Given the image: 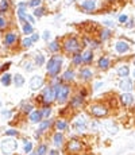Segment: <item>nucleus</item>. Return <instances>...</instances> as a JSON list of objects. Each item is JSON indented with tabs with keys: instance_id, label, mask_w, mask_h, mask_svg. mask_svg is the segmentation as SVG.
Returning a JSON list of instances; mask_svg holds the SVG:
<instances>
[{
	"instance_id": "29",
	"label": "nucleus",
	"mask_w": 135,
	"mask_h": 155,
	"mask_svg": "<svg viewBox=\"0 0 135 155\" xmlns=\"http://www.w3.org/2000/svg\"><path fill=\"white\" fill-rule=\"evenodd\" d=\"M37 155H47V152H49V150H47V146L46 144H39L38 148L35 150Z\"/></svg>"
},
{
	"instance_id": "40",
	"label": "nucleus",
	"mask_w": 135,
	"mask_h": 155,
	"mask_svg": "<svg viewBox=\"0 0 135 155\" xmlns=\"http://www.w3.org/2000/svg\"><path fill=\"white\" fill-rule=\"evenodd\" d=\"M41 3H42V0H31V1L29 3V7L38 8V7H41Z\"/></svg>"
},
{
	"instance_id": "32",
	"label": "nucleus",
	"mask_w": 135,
	"mask_h": 155,
	"mask_svg": "<svg viewBox=\"0 0 135 155\" xmlns=\"http://www.w3.org/2000/svg\"><path fill=\"white\" fill-rule=\"evenodd\" d=\"M49 51H51V53H57V51H59V45L57 41H53L49 45Z\"/></svg>"
},
{
	"instance_id": "58",
	"label": "nucleus",
	"mask_w": 135,
	"mask_h": 155,
	"mask_svg": "<svg viewBox=\"0 0 135 155\" xmlns=\"http://www.w3.org/2000/svg\"><path fill=\"white\" fill-rule=\"evenodd\" d=\"M0 107H1V101H0Z\"/></svg>"
},
{
	"instance_id": "41",
	"label": "nucleus",
	"mask_w": 135,
	"mask_h": 155,
	"mask_svg": "<svg viewBox=\"0 0 135 155\" xmlns=\"http://www.w3.org/2000/svg\"><path fill=\"white\" fill-rule=\"evenodd\" d=\"M22 46H23V47H30V46H32L31 38H24L23 41H22Z\"/></svg>"
},
{
	"instance_id": "30",
	"label": "nucleus",
	"mask_w": 135,
	"mask_h": 155,
	"mask_svg": "<svg viewBox=\"0 0 135 155\" xmlns=\"http://www.w3.org/2000/svg\"><path fill=\"white\" fill-rule=\"evenodd\" d=\"M106 128L108 129L109 134H116V132H117V127L115 126L112 121H107V123H106Z\"/></svg>"
},
{
	"instance_id": "6",
	"label": "nucleus",
	"mask_w": 135,
	"mask_h": 155,
	"mask_svg": "<svg viewBox=\"0 0 135 155\" xmlns=\"http://www.w3.org/2000/svg\"><path fill=\"white\" fill-rule=\"evenodd\" d=\"M66 150L69 154H81V150H82V142L79 140V139H76V137H73V139H70V140L66 143Z\"/></svg>"
},
{
	"instance_id": "16",
	"label": "nucleus",
	"mask_w": 135,
	"mask_h": 155,
	"mask_svg": "<svg viewBox=\"0 0 135 155\" xmlns=\"http://www.w3.org/2000/svg\"><path fill=\"white\" fill-rule=\"evenodd\" d=\"M42 119H43V116H42V112H41V109H38V111H32L31 113H30V121L31 123H41L42 121Z\"/></svg>"
},
{
	"instance_id": "33",
	"label": "nucleus",
	"mask_w": 135,
	"mask_h": 155,
	"mask_svg": "<svg viewBox=\"0 0 135 155\" xmlns=\"http://www.w3.org/2000/svg\"><path fill=\"white\" fill-rule=\"evenodd\" d=\"M72 62H73V65H81V64H84V61H82V54H80V53L74 54Z\"/></svg>"
},
{
	"instance_id": "13",
	"label": "nucleus",
	"mask_w": 135,
	"mask_h": 155,
	"mask_svg": "<svg viewBox=\"0 0 135 155\" xmlns=\"http://www.w3.org/2000/svg\"><path fill=\"white\" fill-rule=\"evenodd\" d=\"M79 74H80V78L84 80V81H89V80L93 77V72H92L89 67H82V69H80Z\"/></svg>"
},
{
	"instance_id": "57",
	"label": "nucleus",
	"mask_w": 135,
	"mask_h": 155,
	"mask_svg": "<svg viewBox=\"0 0 135 155\" xmlns=\"http://www.w3.org/2000/svg\"><path fill=\"white\" fill-rule=\"evenodd\" d=\"M50 1H56V0H50Z\"/></svg>"
},
{
	"instance_id": "48",
	"label": "nucleus",
	"mask_w": 135,
	"mask_h": 155,
	"mask_svg": "<svg viewBox=\"0 0 135 155\" xmlns=\"http://www.w3.org/2000/svg\"><path fill=\"white\" fill-rule=\"evenodd\" d=\"M103 24H106V26H107V27H109V29H112V27H114V29H115V24H114V22L104 20V22H103Z\"/></svg>"
},
{
	"instance_id": "25",
	"label": "nucleus",
	"mask_w": 135,
	"mask_h": 155,
	"mask_svg": "<svg viewBox=\"0 0 135 155\" xmlns=\"http://www.w3.org/2000/svg\"><path fill=\"white\" fill-rule=\"evenodd\" d=\"M14 84H15V86H16V88H21V86H23V85H24L23 76H22V74H19V73L15 74V76H14Z\"/></svg>"
},
{
	"instance_id": "31",
	"label": "nucleus",
	"mask_w": 135,
	"mask_h": 155,
	"mask_svg": "<svg viewBox=\"0 0 135 155\" xmlns=\"http://www.w3.org/2000/svg\"><path fill=\"white\" fill-rule=\"evenodd\" d=\"M42 112V116L45 117V119H50V115H51V108H50L49 105H45L43 108L41 109Z\"/></svg>"
},
{
	"instance_id": "21",
	"label": "nucleus",
	"mask_w": 135,
	"mask_h": 155,
	"mask_svg": "<svg viewBox=\"0 0 135 155\" xmlns=\"http://www.w3.org/2000/svg\"><path fill=\"white\" fill-rule=\"evenodd\" d=\"M109 64H111V62H109V59L107 58V57H100V59L97 61V66H99L101 70H107L109 67Z\"/></svg>"
},
{
	"instance_id": "14",
	"label": "nucleus",
	"mask_w": 135,
	"mask_h": 155,
	"mask_svg": "<svg viewBox=\"0 0 135 155\" xmlns=\"http://www.w3.org/2000/svg\"><path fill=\"white\" fill-rule=\"evenodd\" d=\"M53 143H54V146H56V147H62V146H64V143H65V136H64V134H62V132L57 131L56 134H54V136H53Z\"/></svg>"
},
{
	"instance_id": "1",
	"label": "nucleus",
	"mask_w": 135,
	"mask_h": 155,
	"mask_svg": "<svg viewBox=\"0 0 135 155\" xmlns=\"http://www.w3.org/2000/svg\"><path fill=\"white\" fill-rule=\"evenodd\" d=\"M53 86L56 89V100L59 104H65L69 99V93H70L69 85L62 81H57L56 84H53Z\"/></svg>"
},
{
	"instance_id": "37",
	"label": "nucleus",
	"mask_w": 135,
	"mask_h": 155,
	"mask_svg": "<svg viewBox=\"0 0 135 155\" xmlns=\"http://www.w3.org/2000/svg\"><path fill=\"white\" fill-rule=\"evenodd\" d=\"M8 10V0H0V12L3 14Z\"/></svg>"
},
{
	"instance_id": "42",
	"label": "nucleus",
	"mask_w": 135,
	"mask_h": 155,
	"mask_svg": "<svg viewBox=\"0 0 135 155\" xmlns=\"http://www.w3.org/2000/svg\"><path fill=\"white\" fill-rule=\"evenodd\" d=\"M119 22H120V23H124V24H126L127 22H128V16H127L126 14H124V15H120V16H119Z\"/></svg>"
},
{
	"instance_id": "56",
	"label": "nucleus",
	"mask_w": 135,
	"mask_h": 155,
	"mask_svg": "<svg viewBox=\"0 0 135 155\" xmlns=\"http://www.w3.org/2000/svg\"><path fill=\"white\" fill-rule=\"evenodd\" d=\"M132 77H134V78H135V70L132 72Z\"/></svg>"
},
{
	"instance_id": "3",
	"label": "nucleus",
	"mask_w": 135,
	"mask_h": 155,
	"mask_svg": "<svg viewBox=\"0 0 135 155\" xmlns=\"http://www.w3.org/2000/svg\"><path fill=\"white\" fill-rule=\"evenodd\" d=\"M64 49L66 53H70V54H77L80 53V50H81V45L80 42L77 41L74 37H68L64 41Z\"/></svg>"
},
{
	"instance_id": "36",
	"label": "nucleus",
	"mask_w": 135,
	"mask_h": 155,
	"mask_svg": "<svg viewBox=\"0 0 135 155\" xmlns=\"http://www.w3.org/2000/svg\"><path fill=\"white\" fill-rule=\"evenodd\" d=\"M109 37H111V31H109L108 29H104L103 31H101V35H100L101 41H107V39H109Z\"/></svg>"
},
{
	"instance_id": "27",
	"label": "nucleus",
	"mask_w": 135,
	"mask_h": 155,
	"mask_svg": "<svg viewBox=\"0 0 135 155\" xmlns=\"http://www.w3.org/2000/svg\"><path fill=\"white\" fill-rule=\"evenodd\" d=\"M23 32L26 34V35L32 34V32H34V27H32V24L29 23V22H24V24H23Z\"/></svg>"
},
{
	"instance_id": "53",
	"label": "nucleus",
	"mask_w": 135,
	"mask_h": 155,
	"mask_svg": "<svg viewBox=\"0 0 135 155\" xmlns=\"http://www.w3.org/2000/svg\"><path fill=\"white\" fill-rule=\"evenodd\" d=\"M27 22H29V23H31V24H34V18H32L31 15H27Z\"/></svg>"
},
{
	"instance_id": "9",
	"label": "nucleus",
	"mask_w": 135,
	"mask_h": 155,
	"mask_svg": "<svg viewBox=\"0 0 135 155\" xmlns=\"http://www.w3.org/2000/svg\"><path fill=\"white\" fill-rule=\"evenodd\" d=\"M43 84H45V80L42 76H34L30 80V88H31V91H38V89H41L42 86H43Z\"/></svg>"
},
{
	"instance_id": "15",
	"label": "nucleus",
	"mask_w": 135,
	"mask_h": 155,
	"mask_svg": "<svg viewBox=\"0 0 135 155\" xmlns=\"http://www.w3.org/2000/svg\"><path fill=\"white\" fill-rule=\"evenodd\" d=\"M82 105H84V97H81L80 94L79 96H74L73 99L70 100V108L79 109V108H81Z\"/></svg>"
},
{
	"instance_id": "38",
	"label": "nucleus",
	"mask_w": 135,
	"mask_h": 155,
	"mask_svg": "<svg viewBox=\"0 0 135 155\" xmlns=\"http://www.w3.org/2000/svg\"><path fill=\"white\" fill-rule=\"evenodd\" d=\"M43 14H45L43 7H38V8L34 10V16H35V18H41V16H43Z\"/></svg>"
},
{
	"instance_id": "46",
	"label": "nucleus",
	"mask_w": 135,
	"mask_h": 155,
	"mask_svg": "<svg viewBox=\"0 0 135 155\" xmlns=\"http://www.w3.org/2000/svg\"><path fill=\"white\" fill-rule=\"evenodd\" d=\"M1 116L3 117H10L11 116V111H10V109H3V111H1Z\"/></svg>"
},
{
	"instance_id": "10",
	"label": "nucleus",
	"mask_w": 135,
	"mask_h": 155,
	"mask_svg": "<svg viewBox=\"0 0 135 155\" xmlns=\"http://www.w3.org/2000/svg\"><path fill=\"white\" fill-rule=\"evenodd\" d=\"M51 126H53V120H51V119L42 120L41 123H39V126H38V129H37V135H35V136L38 137L39 135L45 134V131H47V129H49Z\"/></svg>"
},
{
	"instance_id": "50",
	"label": "nucleus",
	"mask_w": 135,
	"mask_h": 155,
	"mask_svg": "<svg viewBox=\"0 0 135 155\" xmlns=\"http://www.w3.org/2000/svg\"><path fill=\"white\" fill-rule=\"evenodd\" d=\"M103 85H104V82H96V84H95V91L100 89V88H101V86H103Z\"/></svg>"
},
{
	"instance_id": "19",
	"label": "nucleus",
	"mask_w": 135,
	"mask_h": 155,
	"mask_svg": "<svg viewBox=\"0 0 135 155\" xmlns=\"http://www.w3.org/2000/svg\"><path fill=\"white\" fill-rule=\"evenodd\" d=\"M74 78H76V73H74L73 69H68V70H65V73L62 74V81H65V82L73 81Z\"/></svg>"
},
{
	"instance_id": "7",
	"label": "nucleus",
	"mask_w": 135,
	"mask_h": 155,
	"mask_svg": "<svg viewBox=\"0 0 135 155\" xmlns=\"http://www.w3.org/2000/svg\"><path fill=\"white\" fill-rule=\"evenodd\" d=\"M0 148H1L3 154L8 155V154H12L15 150L18 148V144H16L15 140H12V139H4L1 142V144H0Z\"/></svg>"
},
{
	"instance_id": "39",
	"label": "nucleus",
	"mask_w": 135,
	"mask_h": 155,
	"mask_svg": "<svg viewBox=\"0 0 135 155\" xmlns=\"http://www.w3.org/2000/svg\"><path fill=\"white\" fill-rule=\"evenodd\" d=\"M32 143L31 142H26V143H24V147H23V151L26 152V154H30V152L32 151Z\"/></svg>"
},
{
	"instance_id": "5",
	"label": "nucleus",
	"mask_w": 135,
	"mask_h": 155,
	"mask_svg": "<svg viewBox=\"0 0 135 155\" xmlns=\"http://www.w3.org/2000/svg\"><path fill=\"white\" fill-rule=\"evenodd\" d=\"M54 100H56V89H54L53 85H47L43 89V93H42V101H43L45 105H49Z\"/></svg>"
},
{
	"instance_id": "54",
	"label": "nucleus",
	"mask_w": 135,
	"mask_h": 155,
	"mask_svg": "<svg viewBox=\"0 0 135 155\" xmlns=\"http://www.w3.org/2000/svg\"><path fill=\"white\" fill-rule=\"evenodd\" d=\"M19 8H27V4L24 3V1H22V3H19Z\"/></svg>"
},
{
	"instance_id": "43",
	"label": "nucleus",
	"mask_w": 135,
	"mask_h": 155,
	"mask_svg": "<svg viewBox=\"0 0 135 155\" xmlns=\"http://www.w3.org/2000/svg\"><path fill=\"white\" fill-rule=\"evenodd\" d=\"M6 135L7 136H16V135H18V131H16V129H8V131H6Z\"/></svg>"
},
{
	"instance_id": "8",
	"label": "nucleus",
	"mask_w": 135,
	"mask_h": 155,
	"mask_svg": "<svg viewBox=\"0 0 135 155\" xmlns=\"http://www.w3.org/2000/svg\"><path fill=\"white\" fill-rule=\"evenodd\" d=\"M87 127H88V121H87L85 116L80 115V116H77L76 119H74L73 128H74V131H76V132H79V134H81V132H85Z\"/></svg>"
},
{
	"instance_id": "47",
	"label": "nucleus",
	"mask_w": 135,
	"mask_h": 155,
	"mask_svg": "<svg viewBox=\"0 0 135 155\" xmlns=\"http://www.w3.org/2000/svg\"><path fill=\"white\" fill-rule=\"evenodd\" d=\"M30 38H31L32 43H35V42H38V39H39V35H38V34H37V32H34V34H32V35L30 37Z\"/></svg>"
},
{
	"instance_id": "23",
	"label": "nucleus",
	"mask_w": 135,
	"mask_h": 155,
	"mask_svg": "<svg viewBox=\"0 0 135 155\" xmlns=\"http://www.w3.org/2000/svg\"><path fill=\"white\" fill-rule=\"evenodd\" d=\"M82 61H84V64H91L93 61V51L92 50H85L82 53Z\"/></svg>"
},
{
	"instance_id": "55",
	"label": "nucleus",
	"mask_w": 135,
	"mask_h": 155,
	"mask_svg": "<svg viewBox=\"0 0 135 155\" xmlns=\"http://www.w3.org/2000/svg\"><path fill=\"white\" fill-rule=\"evenodd\" d=\"M29 155H37V152H35V151H34V152L31 151V152H30V154H29Z\"/></svg>"
},
{
	"instance_id": "45",
	"label": "nucleus",
	"mask_w": 135,
	"mask_h": 155,
	"mask_svg": "<svg viewBox=\"0 0 135 155\" xmlns=\"http://www.w3.org/2000/svg\"><path fill=\"white\" fill-rule=\"evenodd\" d=\"M24 69H26L27 72H32V70H34V67H32L31 62H26V64H24Z\"/></svg>"
},
{
	"instance_id": "52",
	"label": "nucleus",
	"mask_w": 135,
	"mask_h": 155,
	"mask_svg": "<svg viewBox=\"0 0 135 155\" xmlns=\"http://www.w3.org/2000/svg\"><path fill=\"white\" fill-rule=\"evenodd\" d=\"M47 155H58V151H57V150H49Z\"/></svg>"
},
{
	"instance_id": "34",
	"label": "nucleus",
	"mask_w": 135,
	"mask_h": 155,
	"mask_svg": "<svg viewBox=\"0 0 135 155\" xmlns=\"http://www.w3.org/2000/svg\"><path fill=\"white\" fill-rule=\"evenodd\" d=\"M34 64H35L37 66H42V65L45 64V57L42 56V54H37L35 59H34Z\"/></svg>"
},
{
	"instance_id": "44",
	"label": "nucleus",
	"mask_w": 135,
	"mask_h": 155,
	"mask_svg": "<svg viewBox=\"0 0 135 155\" xmlns=\"http://www.w3.org/2000/svg\"><path fill=\"white\" fill-rule=\"evenodd\" d=\"M42 38H43L45 41H49V39L51 38V32H50V31H47V30H46V31L43 32V35H42Z\"/></svg>"
},
{
	"instance_id": "35",
	"label": "nucleus",
	"mask_w": 135,
	"mask_h": 155,
	"mask_svg": "<svg viewBox=\"0 0 135 155\" xmlns=\"http://www.w3.org/2000/svg\"><path fill=\"white\" fill-rule=\"evenodd\" d=\"M18 16L22 22L27 20V14H26V8H18Z\"/></svg>"
},
{
	"instance_id": "12",
	"label": "nucleus",
	"mask_w": 135,
	"mask_h": 155,
	"mask_svg": "<svg viewBox=\"0 0 135 155\" xmlns=\"http://www.w3.org/2000/svg\"><path fill=\"white\" fill-rule=\"evenodd\" d=\"M119 88H120L124 93L132 91V81L128 78V77H124V78H122V81L119 82Z\"/></svg>"
},
{
	"instance_id": "49",
	"label": "nucleus",
	"mask_w": 135,
	"mask_h": 155,
	"mask_svg": "<svg viewBox=\"0 0 135 155\" xmlns=\"http://www.w3.org/2000/svg\"><path fill=\"white\" fill-rule=\"evenodd\" d=\"M7 26V22H6V19L4 18H1L0 16V29H3V27H6Z\"/></svg>"
},
{
	"instance_id": "11",
	"label": "nucleus",
	"mask_w": 135,
	"mask_h": 155,
	"mask_svg": "<svg viewBox=\"0 0 135 155\" xmlns=\"http://www.w3.org/2000/svg\"><path fill=\"white\" fill-rule=\"evenodd\" d=\"M115 50H116L119 54H126L130 51V45L124 41H119L115 45Z\"/></svg>"
},
{
	"instance_id": "2",
	"label": "nucleus",
	"mask_w": 135,
	"mask_h": 155,
	"mask_svg": "<svg viewBox=\"0 0 135 155\" xmlns=\"http://www.w3.org/2000/svg\"><path fill=\"white\" fill-rule=\"evenodd\" d=\"M61 67H62V57L56 56V57H51V58L49 59L46 70H47L50 77L57 78V76H58L59 72H61Z\"/></svg>"
},
{
	"instance_id": "28",
	"label": "nucleus",
	"mask_w": 135,
	"mask_h": 155,
	"mask_svg": "<svg viewBox=\"0 0 135 155\" xmlns=\"http://www.w3.org/2000/svg\"><path fill=\"white\" fill-rule=\"evenodd\" d=\"M11 74H8V73H6V74H3L1 76V78H0V82L4 85V86H8L10 84H11Z\"/></svg>"
},
{
	"instance_id": "20",
	"label": "nucleus",
	"mask_w": 135,
	"mask_h": 155,
	"mask_svg": "<svg viewBox=\"0 0 135 155\" xmlns=\"http://www.w3.org/2000/svg\"><path fill=\"white\" fill-rule=\"evenodd\" d=\"M16 39H18V35L15 32H8L6 35V38H4V45L6 46H11V45H14L16 42Z\"/></svg>"
},
{
	"instance_id": "26",
	"label": "nucleus",
	"mask_w": 135,
	"mask_h": 155,
	"mask_svg": "<svg viewBox=\"0 0 135 155\" xmlns=\"http://www.w3.org/2000/svg\"><path fill=\"white\" fill-rule=\"evenodd\" d=\"M34 111V105L31 102H22V112L24 113H31Z\"/></svg>"
},
{
	"instance_id": "51",
	"label": "nucleus",
	"mask_w": 135,
	"mask_h": 155,
	"mask_svg": "<svg viewBox=\"0 0 135 155\" xmlns=\"http://www.w3.org/2000/svg\"><path fill=\"white\" fill-rule=\"evenodd\" d=\"M126 27H127V29H132V27H134V22H132V20H128V22L126 23Z\"/></svg>"
},
{
	"instance_id": "18",
	"label": "nucleus",
	"mask_w": 135,
	"mask_h": 155,
	"mask_svg": "<svg viewBox=\"0 0 135 155\" xmlns=\"http://www.w3.org/2000/svg\"><path fill=\"white\" fill-rule=\"evenodd\" d=\"M120 100H122V104L123 105H131L132 102H134V96H132L130 92H126L120 96Z\"/></svg>"
},
{
	"instance_id": "17",
	"label": "nucleus",
	"mask_w": 135,
	"mask_h": 155,
	"mask_svg": "<svg viewBox=\"0 0 135 155\" xmlns=\"http://www.w3.org/2000/svg\"><path fill=\"white\" fill-rule=\"evenodd\" d=\"M81 7L85 10L87 12H92L96 8V1H95V0H85V1L81 3Z\"/></svg>"
},
{
	"instance_id": "24",
	"label": "nucleus",
	"mask_w": 135,
	"mask_h": 155,
	"mask_svg": "<svg viewBox=\"0 0 135 155\" xmlns=\"http://www.w3.org/2000/svg\"><path fill=\"white\" fill-rule=\"evenodd\" d=\"M117 74H119L122 78H124V77H128V74H130V67L127 66V65H123V66L117 67Z\"/></svg>"
},
{
	"instance_id": "22",
	"label": "nucleus",
	"mask_w": 135,
	"mask_h": 155,
	"mask_svg": "<svg viewBox=\"0 0 135 155\" xmlns=\"http://www.w3.org/2000/svg\"><path fill=\"white\" fill-rule=\"evenodd\" d=\"M54 126H56L57 131H59V132L66 131V129L69 128V124H68L65 120H57V121H54Z\"/></svg>"
},
{
	"instance_id": "4",
	"label": "nucleus",
	"mask_w": 135,
	"mask_h": 155,
	"mask_svg": "<svg viewBox=\"0 0 135 155\" xmlns=\"http://www.w3.org/2000/svg\"><path fill=\"white\" fill-rule=\"evenodd\" d=\"M88 111H89V113L93 115L95 117H106L107 115H108V108H107L106 105H103V104H99V102L89 105Z\"/></svg>"
}]
</instances>
